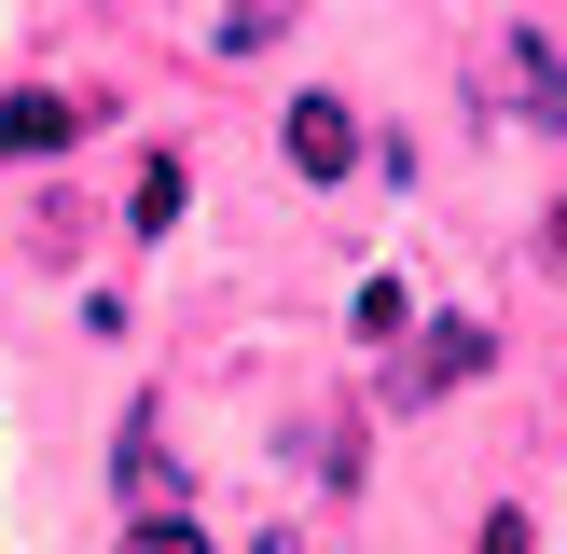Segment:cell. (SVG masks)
<instances>
[{
  "label": "cell",
  "instance_id": "2",
  "mask_svg": "<svg viewBox=\"0 0 567 554\" xmlns=\"http://www.w3.org/2000/svg\"><path fill=\"white\" fill-rule=\"evenodd\" d=\"M498 98H513L526 125H554V138H567V70H554L540 28H513V42H498Z\"/></svg>",
  "mask_w": 567,
  "mask_h": 554
},
{
  "label": "cell",
  "instance_id": "8",
  "mask_svg": "<svg viewBox=\"0 0 567 554\" xmlns=\"http://www.w3.org/2000/svg\"><path fill=\"white\" fill-rule=\"evenodd\" d=\"M125 554H208V541H194L181 513H153V526H138V541H125Z\"/></svg>",
  "mask_w": 567,
  "mask_h": 554
},
{
  "label": "cell",
  "instance_id": "9",
  "mask_svg": "<svg viewBox=\"0 0 567 554\" xmlns=\"http://www.w3.org/2000/svg\"><path fill=\"white\" fill-rule=\"evenodd\" d=\"M485 554H526V513H485Z\"/></svg>",
  "mask_w": 567,
  "mask_h": 554
},
{
  "label": "cell",
  "instance_id": "7",
  "mask_svg": "<svg viewBox=\"0 0 567 554\" xmlns=\"http://www.w3.org/2000/svg\"><path fill=\"white\" fill-rule=\"evenodd\" d=\"M291 14H305V0H221V55H264Z\"/></svg>",
  "mask_w": 567,
  "mask_h": 554
},
{
  "label": "cell",
  "instance_id": "4",
  "mask_svg": "<svg viewBox=\"0 0 567 554\" xmlns=\"http://www.w3.org/2000/svg\"><path fill=\"white\" fill-rule=\"evenodd\" d=\"M125 499H138V526L181 513V471H166V402H125Z\"/></svg>",
  "mask_w": 567,
  "mask_h": 554
},
{
  "label": "cell",
  "instance_id": "6",
  "mask_svg": "<svg viewBox=\"0 0 567 554\" xmlns=\"http://www.w3.org/2000/svg\"><path fill=\"white\" fill-rule=\"evenodd\" d=\"M181 208H194L181 153H166V166H138V194H125V222H138V236H166V222H181Z\"/></svg>",
  "mask_w": 567,
  "mask_h": 554
},
{
  "label": "cell",
  "instance_id": "3",
  "mask_svg": "<svg viewBox=\"0 0 567 554\" xmlns=\"http://www.w3.org/2000/svg\"><path fill=\"white\" fill-rule=\"evenodd\" d=\"M291 166H305V181H347V166H360V111L347 98H291Z\"/></svg>",
  "mask_w": 567,
  "mask_h": 554
},
{
  "label": "cell",
  "instance_id": "10",
  "mask_svg": "<svg viewBox=\"0 0 567 554\" xmlns=\"http://www.w3.org/2000/svg\"><path fill=\"white\" fill-rule=\"evenodd\" d=\"M264 554H291V541H264Z\"/></svg>",
  "mask_w": 567,
  "mask_h": 554
},
{
  "label": "cell",
  "instance_id": "5",
  "mask_svg": "<svg viewBox=\"0 0 567 554\" xmlns=\"http://www.w3.org/2000/svg\"><path fill=\"white\" fill-rule=\"evenodd\" d=\"M83 138V98H0V153H70Z\"/></svg>",
  "mask_w": 567,
  "mask_h": 554
},
{
  "label": "cell",
  "instance_id": "11",
  "mask_svg": "<svg viewBox=\"0 0 567 554\" xmlns=\"http://www.w3.org/2000/svg\"><path fill=\"white\" fill-rule=\"evenodd\" d=\"M554 236H567V208H554Z\"/></svg>",
  "mask_w": 567,
  "mask_h": 554
},
{
  "label": "cell",
  "instance_id": "1",
  "mask_svg": "<svg viewBox=\"0 0 567 554\" xmlns=\"http://www.w3.org/2000/svg\"><path fill=\"white\" fill-rule=\"evenodd\" d=\"M485 360H498V332H485V319H430V332L402 347V375H388V402H443V388H471Z\"/></svg>",
  "mask_w": 567,
  "mask_h": 554
}]
</instances>
